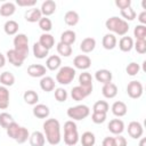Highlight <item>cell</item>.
Listing matches in <instances>:
<instances>
[{"instance_id":"55","label":"cell","mask_w":146,"mask_h":146,"mask_svg":"<svg viewBox=\"0 0 146 146\" xmlns=\"http://www.w3.org/2000/svg\"><path fill=\"white\" fill-rule=\"evenodd\" d=\"M145 143H146V139L145 138H141L140 139V143H139V146H145Z\"/></svg>"},{"instance_id":"13","label":"cell","mask_w":146,"mask_h":146,"mask_svg":"<svg viewBox=\"0 0 146 146\" xmlns=\"http://www.w3.org/2000/svg\"><path fill=\"white\" fill-rule=\"evenodd\" d=\"M112 78H113L112 72H111L110 70H106V68L98 70V71H96V73H95V79H96L98 82L103 83V84H106V83L112 82Z\"/></svg>"},{"instance_id":"51","label":"cell","mask_w":146,"mask_h":146,"mask_svg":"<svg viewBox=\"0 0 146 146\" xmlns=\"http://www.w3.org/2000/svg\"><path fill=\"white\" fill-rule=\"evenodd\" d=\"M128 143H127V139L124 137H122L121 135L114 137V146H127Z\"/></svg>"},{"instance_id":"37","label":"cell","mask_w":146,"mask_h":146,"mask_svg":"<svg viewBox=\"0 0 146 146\" xmlns=\"http://www.w3.org/2000/svg\"><path fill=\"white\" fill-rule=\"evenodd\" d=\"M56 49H57V52L63 56V57H68L72 55V47L68 46V44H65V43H62V42H58L57 46H56Z\"/></svg>"},{"instance_id":"3","label":"cell","mask_w":146,"mask_h":146,"mask_svg":"<svg viewBox=\"0 0 146 146\" xmlns=\"http://www.w3.org/2000/svg\"><path fill=\"white\" fill-rule=\"evenodd\" d=\"M80 140L76 123L72 120H68L64 123V143L67 146H74Z\"/></svg>"},{"instance_id":"17","label":"cell","mask_w":146,"mask_h":146,"mask_svg":"<svg viewBox=\"0 0 146 146\" xmlns=\"http://www.w3.org/2000/svg\"><path fill=\"white\" fill-rule=\"evenodd\" d=\"M29 141H30L31 146H43L44 143H46V138H44L43 132L36 130V131H33L30 135Z\"/></svg>"},{"instance_id":"24","label":"cell","mask_w":146,"mask_h":146,"mask_svg":"<svg viewBox=\"0 0 146 146\" xmlns=\"http://www.w3.org/2000/svg\"><path fill=\"white\" fill-rule=\"evenodd\" d=\"M43 48H46L47 50H50L54 44H55V38L49 34V33H42L39 38V41H38Z\"/></svg>"},{"instance_id":"4","label":"cell","mask_w":146,"mask_h":146,"mask_svg":"<svg viewBox=\"0 0 146 146\" xmlns=\"http://www.w3.org/2000/svg\"><path fill=\"white\" fill-rule=\"evenodd\" d=\"M14 50L25 60L29 56V38L24 33H18L14 38Z\"/></svg>"},{"instance_id":"39","label":"cell","mask_w":146,"mask_h":146,"mask_svg":"<svg viewBox=\"0 0 146 146\" xmlns=\"http://www.w3.org/2000/svg\"><path fill=\"white\" fill-rule=\"evenodd\" d=\"M19 129H21V125L17 123V122H11L8 127H7V129H6V131H7V135H8V137H10L11 139H16V137H17V135H18V131H19Z\"/></svg>"},{"instance_id":"36","label":"cell","mask_w":146,"mask_h":146,"mask_svg":"<svg viewBox=\"0 0 146 146\" xmlns=\"http://www.w3.org/2000/svg\"><path fill=\"white\" fill-rule=\"evenodd\" d=\"M79 83L82 87H87V88H91L92 86V76L89 72H82L79 75Z\"/></svg>"},{"instance_id":"15","label":"cell","mask_w":146,"mask_h":146,"mask_svg":"<svg viewBox=\"0 0 146 146\" xmlns=\"http://www.w3.org/2000/svg\"><path fill=\"white\" fill-rule=\"evenodd\" d=\"M111 110H112V113H113L115 116L121 117V116H124V115L127 114V112H128V106H127L125 103H123V102H121V100H116V102L113 103Z\"/></svg>"},{"instance_id":"54","label":"cell","mask_w":146,"mask_h":146,"mask_svg":"<svg viewBox=\"0 0 146 146\" xmlns=\"http://www.w3.org/2000/svg\"><path fill=\"white\" fill-rule=\"evenodd\" d=\"M5 64H6V57L0 52V68H1V67H3V66H5Z\"/></svg>"},{"instance_id":"16","label":"cell","mask_w":146,"mask_h":146,"mask_svg":"<svg viewBox=\"0 0 146 146\" xmlns=\"http://www.w3.org/2000/svg\"><path fill=\"white\" fill-rule=\"evenodd\" d=\"M56 7L57 6H56V2L54 0H46L42 2L40 11L43 15V17H48L56 11Z\"/></svg>"},{"instance_id":"34","label":"cell","mask_w":146,"mask_h":146,"mask_svg":"<svg viewBox=\"0 0 146 146\" xmlns=\"http://www.w3.org/2000/svg\"><path fill=\"white\" fill-rule=\"evenodd\" d=\"M0 82L3 87H11L15 83V76L13 73L5 71L0 74Z\"/></svg>"},{"instance_id":"6","label":"cell","mask_w":146,"mask_h":146,"mask_svg":"<svg viewBox=\"0 0 146 146\" xmlns=\"http://www.w3.org/2000/svg\"><path fill=\"white\" fill-rule=\"evenodd\" d=\"M75 68L71 66H62L56 74V81L60 84H70L75 78Z\"/></svg>"},{"instance_id":"25","label":"cell","mask_w":146,"mask_h":146,"mask_svg":"<svg viewBox=\"0 0 146 146\" xmlns=\"http://www.w3.org/2000/svg\"><path fill=\"white\" fill-rule=\"evenodd\" d=\"M60 65H62V59L58 55H51L46 60V68H48L50 71L58 70L60 67Z\"/></svg>"},{"instance_id":"28","label":"cell","mask_w":146,"mask_h":146,"mask_svg":"<svg viewBox=\"0 0 146 146\" xmlns=\"http://www.w3.org/2000/svg\"><path fill=\"white\" fill-rule=\"evenodd\" d=\"M76 40V34L73 30H66L64 31L62 34H60V41L62 43H65V44H68V46H72Z\"/></svg>"},{"instance_id":"49","label":"cell","mask_w":146,"mask_h":146,"mask_svg":"<svg viewBox=\"0 0 146 146\" xmlns=\"http://www.w3.org/2000/svg\"><path fill=\"white\" fill-rule=\"evenodd\" d=\"M16 5L19 7H34L36 5V0H16Z\"/></svg>"},{"instance_id":"41","label":"cell","mask_w":146,"mask_h":146,"mask_svg":"<svg viewBox=\"0 0 146 146\" xmlns=\"http://www.w3.org/2000/svg\"><path fill=\"white\" fill-rule=\"evenodd\" d=\"M14 122V119H13V115L7 113V112H1L0 113V127L3 128V129H7V127Z\"/></svg>"},{"instance_id":"45","label":"cell","mask_w":146,"mask_h":146,"mask_svg":"<svg viewBox=\"0 0 146 146\" xmlns=\"http://www.w3.org/2000/svg\"><path fill=\"white\" fill-rule=\"evenodd\" d=\"M139 71H140V66H139V64L136 63V62L129 63V64L127 65V67H125V72H127V74L130 75V76L137 75V74L139 73Z\"/></svg>"},{"instance_id":"21","label":"cell","mask_w":146,"mask_h":146,"mask_svg":"<svg viewBox=\"0 0 146 146\" xmlns=\"http://www.w3.org/2000/svg\"><path fill=\"white\" fill-rule=\"evenodd\" d=\"M96 47V40L91 36H88V38H84L81 43H80V50L84 54H89Z\"/></svg>"},{"instance_id":"8","label":"cell","mask_w":146,"mask_h":146,"mask_svg":"<svg viewBox=\"0 0 146 146\" xmlns=\"http://www.w3.org/2000/svg\"><path fill=\"white\" fill-rule=\"evenodd\" d=\"M92 89H94V87L87 88V87H82V86L79 84V86L72 88V90H71V97H72L73 100L80 102V100L84 99L86 97H88L92 92Z\"/></svg>"},{"instance_id":"27","label":"cell","mask_w":146,"mask_h":146,"mask_svg":"<svg viewBox=\"0 0 146 146\" xmlns=\"http://www.w3.org/2000/svg\"><path fill=\"white\" fill-rule=\"evenodd\" d=\"M79 19H80V16L75 10H68L64 15V22L68 26H75L79 23Z\"/></svg>"},{"instance_id":"42","label":"cell","mask_w":146,"mask_h":146,"mask_svg":"<svg viewBox=\"0 0 146 146\" xmlns=\"http://www.w3.org/2000/svg\"><path fill=\"white\" fill-rule=\"evenodd\" d=\"M30 138V132H29V130H27V128H25V127H21V129H19V131H18V135H17V137H16V143H18V144H24L25 141H27V139Z\"/></svg>"},{"instance_id":"53","label":"cell","mask_w":146,"mask_h":146,"mask_svg":"<svg viewBox=\"0 0 146 146\" xmlns=\"http://www.w3.org/2000/svg\"><path fill=\"white\" fill-rule=\"evenodd\" d=\"M138 21L140 22L141 25H145V24H146V10H143V11L138 15Z\"/></svg>"},{"instance_id":"22","label":"cell","mask_w":146,"mask_h":146,"mask_svg":"<svg viewBox=\"0 0 146 146\" xmlns=\"http://www.w3.org/2000/svg\"><path fill=\"white\" fill-rule=\"evenodd\" d=\"M6 55H7V59L9 60V63H10L11 65H14L15 67H21V66L23 65L24 59H23L14 49H9Z\"/></svg>"},{"instance_id":"33","label":"cell","mask_w":146,"mask_h":146,"mask_svg":"<svg viewBox=\"0 0 146 146\" xmlns=\"http://www.w3.org/2000/svg\"><path fill=\"white\" fill-rule=\"evenodd\" d=\"M23 99L27 105H36L39 102V95L34 90H26L23 95Z\"/></svg>"},{"instance_id":"18","label":"cell","mask_w":146,"mask_h":146,"mask_svg":"<svg viewBox=\"0 0 146 146\" xmlns=\"http://www.w3.org/2000/svg\"><path fill=\"white\" fill-rule=\"evenodd\" d=\"M42 17V14L40 11L39 8H32V9H29L25 11L24 14V18L26 22L29 23H36L40 21V18Z\"/></svg>"},{"instance_id":"26","label":"cell","mask_w":146,"mask_h":146,"mask_svg":"<svg viewBox=\"0 0 146 146\" xmlns=\"http://www.w3.org/2000/svg\"><path fill=\"white\" fill-rule=\"evenodd\" d=\"M55 83L56 82L51 76L44 75L40 80V88L46 92H50V91H52L55 89Z\"/></svg>"},{"instance_id":"23","label":"cell","mask_w":146,"mask_h":146,"mask_svg":"<svg viewBox=\"0 0 146 146\" xmlns=\"http://www.w3.org/2000/svg\"><path fill=\"white\" fill-rule=\"evenodd\" d=\"M15 11H16V5L11 1L3 2L0 7V15L3 17H10L15 14Z\"/></svg>"},{"instance_id":"11","label":"cell","mask_w":146,"mask_h":146,"mask_svg":"<svg viewBox=\"0 0 146 146\" xmlns=\"http://www.w3.org/2000/svg\"><path fill=\"white\" fill-rule=\"evenodd\" d=\"M107 129L110 130V132H112L113 135H121L124 131V122L121 119H113L108 122L107 124Z\"/></svg>"},{"instance_id":"14","label":"cell","mask_w":146,"mask_h":146,"mask_svg":"<svg viewBox=\"0 0 146 146\" xmlns=\"http://www.w3.org/2000/svg\"><path fill=\"white\" fill-rule=\"evenodd\" d=\"M32 113L38 119H47L50 114V110L44 104H36V105H34V107L32 110Z\"/></svg>"},{"instance_id":"9","label":"cell","mask_w":146,"mask_h":146,"mask_svg":"<svg viewBox=\"0 0 146 146\" xmlns=\"http://www.w3.org/2000/svg\"><path fill=\"white\" fill-rule=\"evenodd\" d=\"M144 133V129L140 122L138 121H131L128 124V135L133 139H139Z\"/></svg>"},{"instance_id":"32","label":"cell","mask_w":146,"mask_h":146,"mask_svg":"<svg viewBox=\"0 0 146 146\" xmlns=\"http://www.w3.org/2000/svg\"><path fill=\"white\" fill-rule=\"evenodd\" d=\"M32 51H33V55L35 58L38 59H43L48 56L49 54V50H47L46 48H43L39 42H34L33 43V48H32Z\"/></svg>"},{"instance_id":"43","label":"cell","mask_w":146,"mask_h":146,"mask_svg":"<svg viewBox=\"0 0 146 146\" xmlns=\"http://www.w3.org/2000/svg\"><path fill=\"white\" fill-rule=\"evenodd\" d=\"M120 13H121V16L123 17V19H124L125 22H128V21H133V19L136 18V16H137V14H136V11L132 9V7H128V8H125V9H121Z\"/></svg>"},{"instance_id":"40","label":"cell","mask_w":146,"mask_h":146,"mask_svg":"<svg viewBox=\"0 0 146 146\" xmlns=\"http://www.w3.org/2000/svg\"><path fill=\"white\" fill-rule=\"evenodd\" d=\"M38 23H39V27L43 31V33H48V32L51 31V29H52V22H51V19L48 18V17H43V16H42Z\"/></svg>"},{"instance_id":"29","label":"cell","mask_w":146,"mask_h":146,"mask_svg":"<svg viewBox=\"0 0 146 146\" xmlns=\"http://www.w3.org/2000/svg\"><path fill=\"white\" fill-rule=\"evenodd\" d=\"M119 48L121 51L123 52H129L132 48H133V40L131 36H122L119 41Z\"/></svg>"},{"instance_id":"19","label":"cell","mask_w":146,"mask_h":146,"mask_svg":"<svg viewBox=\"0 0 146 146\" xmlns=\"http://www.w3.org/2000/svg\"><path fill=\"white\" fill-rule=\"evenodd\" d=\"M102 44L103 47L106 49V50H112L116 47L117 44V40H116V36L113 34V33H107L103 36V40H102Z\"/></svg>"},{"instance_id":"20","label":"cell","mask_w":146,"mask_h":146,"mask_svg":"<svg viewBox=\"0 0 146 146\" xmlns=\"http://www.w3.org/2000/svg\"><path fill=\"white\" fill-rule=\"evenodd\" d=\"M102 94H103V96L105 98H108V99L114 98L117 95V87H116V84H114L113 82L104 84L103 88H102Z\"/></svg>"},{"instance_id":"31","label":"cell","mask_w":146,"mask_h":146,"mask_svg":"<svg viewBox=\"0 0 146 146\" xmlns=\"http://www.w3.org/2000/svg\"><path fill=\"white\" fill-rule=\"evenodd\" d=\"M9 106V90L7 87L0 86V110H6Z\"/></svg>"},{"instance_id":"10","label":"cell","mask_w":146,"mask_h":146,"mask_svg":"<svg viewBox=\"0 0 146 146\" xmlns=\"http://www.w3.org/2000/svg\"><path fill=\"white\" fill-rule=\"evenodd\" d=\"M73 65L78 70H88L91 66V59L87 55H78L73 59Z\"/></svg>"},{"instance_id":"30","label":"cell","mask_w":146,"mask_h":146,"mask_svg":"<svg viewBox=\"0 0 146 146\" xmlns=\"http://www.w3.org/2000/svg\"><path fill=\"white\" fill-rule=\"evenodd\" d=\"M18 27H19V25H18V23L16 21L9 19V21H7L5 23L3 31H5V33L7 35H16L17 32H18Z\"/></svg>"},{"instance_id":"5","label":"cell","mask_w":146,"mask_h":146,"mask_svg":"<svg viewBox=\"0 0 146 146\" xmlns=\"http://www.w3.org/2000/svg\"><path fill=\"white\" fill-rule=\"evenodd\" d=\"M89 114H90V108L84 104L72 106L67 110V116L72 119V121H81L86 119Z\"/></svg>"},{"instance_id":"44","label":"cell","mask_w":146,"mask_h":146,"mask_svg":"<svg viewBox=\"0 0 146 146\" xmlns=\"http://www.w3.org/2000/svg\"><path fill=\"white\" fill-rule=\"evenodd\" d=\"M133 36L137 40H146V25H137L133 30Z\"/></svg>"},{"instance_id":"48","label":"cell","mask_w":146,"mask_h":146,"mask_svg":"<svg viewBox=\"0 0 146 146\" xmlns=\"http://www.w3.org/2000/svg\"><path fill=\"white\" fill-rule=\"evenodd\" d=\"M91 120L96 124L104 123L106 120V113H98V112H92L91 114Z\"/></svg>"},{"instance_id":"35","label":"cell","mask_w":146,"mask_h":146,"mask_svg":"<svg viewBox=\"0 0 146 146\" xmlns=\"http://www.w3.org/2000/svg\"><path fill=\"white\" fill-rule=\"evenodd\" d=\"M80 141L82 146H94L96 143V137L91 131H86L80 137Z\"/></svg>"},{"instance_id":"47","label":"cell","mask_w":146,"mask_h":146,"mask_svg":"<svg viewBox=\"0 0 146 146\" xmlns=\"http://www.w3.org/2000/svg\"><path fill=\"white\" fill-rule=\"evenodd\" d=\"M133 48L138 54L144 55L146 52V40H136V42H133Z\"/></svg>"},{"instance_id":"46","label":"cell","mask_w":146,"mask_h":146,"mask_svg":"<svg viewBox=\"0 0 146 146\" xmlns=\"http://www.w3.org/2000/svg\"><path fill=\"white\" fill-rule=\"evenodd\" d=\"M55 98L59 103L65 102L67 99V91L64 88H56L55 89Z\"/></svg>"},{"instance_id":"52","label":"cell","mask_w":146,"mask_h":146,"mask_svg":"<svg viewBox=\"0 0 146 146\" xmlns=\"http://www.w3.org/2000/svg\"><path fill=\"white\" fill-rule=\"evenodd\" d=\"M102 146H114V137H105L103 139Z\"/></svg>"},{"instance_id":"50","label":"cell","mask_w":146,"mask_h":146,"mask_svg":"<svg viewBox=\"0 0 146 146\" xmlns=\"http://www.w3.org/2000/svg\"><path fill=\"white\" fill-rule=\"evenodd\" d=\"M115 6L121 9H125L128 7H131V0H115Z\"/></svg>"},{"instance_id":"38","label":"cell","mask_w":146,"mask_h":146,"mask_svg":"<svg viewBox=\"0 0 146 146\" xmlns=\"http://www.w3.org/2000/svg\"><path fill=\"white\" fill-rule=\"evenodd\" d=\"M108 110H110V105L106 100H98L94 104V107H92V112H98V113L107 114Z\"/></svg>"},{"instance_id":"2","label":"cell","mask_w":146,"mask_h":146,"mask_svg":"<svg viewBox=\"0 0 146 146\" xmlns=\"http://www.w3.org/2000/svg\"><path fill=\"white\" fill-rule=\"evenodd\" d=\"M105 26L114 35L116 34L120 36H124L129 31L128 22H125L122 18H119L117 16H112V17L107 18V21L105 22Z\"/></svg>"},{"instance_id":"7","label":"cell","mask_w":146,"mask_h":146,"mask_svg":"<svg viewBox=\"0 0 146 146\" xmlns=\"http://www.w3.org/2000/svg\"><path fill=\"white\" fill-rule=\"evenodd\" d=\"M143 91H144V87H143L140 81L133 80V81H130L127 86V94L132 99L140 98L143 95Z\"/></svg>"},{"instance_id":"1","label":"cell","mask_w":146,"mask_h":146,"mask_svg":"<svg viewBox=\"0 0 146 146\" xmlns=\"http://www.w3.org/2000/svg\"><path fill=\"white\" fill-rule=\"evenodd\" d=\"M43 135L46 140L55 146L58 145L62 140V135H60V124L57 119H47L43 122Z\"/></svg>"},{"instance_id":"12","label":"cell","mask_w":146,"mask_h":146,"mask_svg":"<svg viewBox=\"0 0 146 146\" xmlns=\"http://www.w3.org/2000/svg\"><path fill=\"white\" fill-rule=\"evenodd\" d=\"M46 73L47 68L41 64H31L27 67V74L32 78H42L46 75Z\"/></svg>"}]
</instances>
